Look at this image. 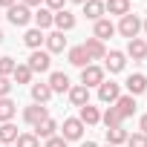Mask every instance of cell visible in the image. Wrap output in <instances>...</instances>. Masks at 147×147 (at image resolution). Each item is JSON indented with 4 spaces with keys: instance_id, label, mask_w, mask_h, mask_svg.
Wrapping results in <instances>:
<instances>
[{
    "instance_id": "6da1fadb",
    "label": "cell",
    "mask_w": 147,
    "mask_h": 147,
    "mask_svg": "<svg viewBox=\"0 0 147 147\" xmlns=\"http://www.w3.org/2000/svg\"><path fill=\"white\" fill-rule=\"evenodd\" d=\"M26 66L32 69V75H35V72H49V66H52V58H49V52H46V49H35V52L29 55Z\"/></svg>"
},
{
    "instance_id": "7a4b0ae2",
    "label": "cell",
    "mask_w": 147,
    "mask_h": 147,
    "mask_svg": "<svg viewBox=\"0 0 147 147\" xmlns=\"http://www.w3.org/2000/svg\"><path fill=\"white\" fill-rule=\"evenodd\" d=\"M115 32H121L127 40H133V38H138V32H141V20L130 12V15H124V18H121V23L115 26Z\"/></svg>"
},
{
    "instance_id": "3957f363",
    "label": "cell",
    "mask_w": 147,
    "mask_h": 147,
    "mask_svg": "<svg viewBox=\"0 0 147 147\" xmlns=\"http://www.w3.org/2000/svg\"><path fill=\"white\" fill-rule=\"evenodd\" d=\"M6 18H9L12 26H26V23L32 20V9L23 6V3H15L12 9H6Z\"/></svg>"
},
{
    "instance_id": "277c9868",
    "label": "cell",
    "mask_w": 147,
    "mask_h": 147,
    "mask_svg": "<svg viewBox=\"0 0 147 147\" xmlns=\"http://www.w3.org/2000/svg\"><path fill=\"white\" fill-rule=\"evenodd\" d=\"M104 81V66H98V63H90V66H84L81 69V84L90 90V87H98Z\"/></svg>"
},
{
    "instance_id": "5b68a950",
    "label": "cell",
    "mask_w": 147,
    "mask_h": 147,
    "mask_svg": "<svg viewBox=\"0 0 147 147\" xmlns=\"http://www.w3.org/2000/svg\"><path fill=\"white\" fill-rule=\"evenodd\" d=\"M81 136H84L81 118H63V127H61V138L63 141H78Z\"/></svg>"
},
{
    "instance_id": "8992f818",
    "label": "cell",
    "mask_w": 147,
    "mask_h": 147,
    "mask_svg": "<svg viewBox=\"0 0 147 147\" xmlns=\"http://www.w3.org/2000/svg\"><path fill=\"white\" fill-rule=\"evenodd\" d=\"M118 95H121V87H118L115 81H107V78H104V81L98 84V98H101L104 104H110V107H113V104L118 101Z\"/></svg>"
},
{
    "instance_id": "52a82bcc",
    "label": "cell",
    "mask_w": 147,
    "mask_h": 147,
    "mask_svg": "<svg viewBox=\"0 0 147 147\" xmlns=\"http://www.w3.org/2000/svg\"><path fill=\"white\" fill-rule=\"evenodd\" d=\"M81 46H84L90 63H92V61H104V55H107V46H104V40H98V38H87Z\"/></svg>"
},
{
    "instance_id": "ba28073f",
    "label": "cell",
    "mask_w": 147,
    "mask_h": 147,
    "mask_svg": "<svg viewBox=\"0 0 147 147\" xmlns=\"http://www.w3.org/2000/svg\"><path fill=\"white\" fill-rule=\"evenodd\" d=\"M43 118H49V110H46L43 104H32V107H26V110H23V121H26L29 127L40 124Z\"/></svg>"
},
{
    "instance_id": "9c48e42d",
    "label": "cell",
    "mask_w": 147,
    "mask_h": 147,
    "mask_svg": "<svg viewBox=\"0 0 147 147\" xmlns=\"http://www.w3.org/2000/svg\"><path fill=\"white\" fill-rule=\"evenodd\" d=\"M124 63H127V55H124V52H118V49H110V52L104 55V66L113 72V75L124 69Z\"/></svg>"
},
{
    "instance_id": "30bf717a",
    "label": "cell",
    "mask_w": 147,
    "mask_h": 147,
    "mask_svg": "<svg viewBox=\"0 0 147 147\" xmlns=\"http://www.w3.org/2000/svg\"><path fill=\"white\" fill-rule=\"evenodd\" d=\"M52 26H55L58 32H69V29H75V15H72V12H66V9H61V12H55Z\"/></svg>"
},
{
    "instance_id": "8fae6325",
    "label": "cell",
    "mask_w": 147,
    "mask_h": 147,
    "mask_svg": "<svg viewBox=\"0 0 147 147\" xmlns=\"http://www.w3.org/2000/svg\"><path fill=\"white\" fill-rule=\"evenodd\" d=\"M46 84H49L52 95H55V92H69V87H72V84H69V75H66V72H52Z\"/></svg>"
},
{
    "instance_id": "7c38bea8",
    "label": "cell",
    "mask_w": 147,
    "mask_h": 147,
    "mask_svg": "<svg viewBox=\"0 0 147 147\" xmlns=\"http://www.w3.org/2000/svg\"><path fill=\"white\" fill-rule=\"evenodd\" d=\"M124 84H127V95H133V98H136V95H141V92L147 90V75L136 72V75H130Z\"/></svg>"
},
{
    "instance_id": "4fadbf2b",
    "label": "cell",
    "mask_w": 147,
    "mask_h": 147,
    "mask_svg": "<svg viewBox=\"0 0 147 147\" xmlns=\"http://www.w3.org/2000/svg\"><path fill=\"white\" fill-rule=\"evenodd\" d=\"M43 43H46V52H49V55H52V52H63V49H66V38H63V32H58V29H55V32H49Z\"/></svg>"
},
{
    "instance_id": "5bb4252c",
    "label": "cell",
    "mask_w": 147,
    "mask_h": 147,
    "mask_svg": "<svg viewBox=\"0 0 147 147\" xmlns=\"http://www.w3.org/2000/svg\"><path fill=\"white\" fill-rule=\"evenodd\" d=\"M127 55H130L133 61H138V63H141V61L147 58V43H144L141 38H133V40H127Z\"/></svg>"
},
{
    "instance_id": "9a60e30c",
    "label": "cell",
    "mask_w": 147,
    "mask_h": 147,
    "mask_svg": "<svg viewBox=\"0 0 147 147\" xmlns=\"http://www.w3.org/2000/svg\"><path fill=\"white\" fill-rule=\"evenodd\" d=\"M115 35V23L110 20V18H101V20H95V35L92 38H98V40H107V38H113Z\"/></svg>"
},
{
    "instance_id": "2e32d148",
    "label": "cell",
    "mask_w": 147,
    "mask_h": 147,
    "mask_svg": "<svg viewBox=\"0 0 147 147\" xmlns=\"http://www.w3.org/2000/svg\"><path fill=\"white\" fill-rule=\"evenodd\" d=\"M113 107L118 110L121 118H130V115L136 113V98H133V95H118V101H115Z\"/></svg>"
},
{
    "instance_id": "e0dca14e",
    "label": "cell",
    "mask_w": 147,
    "mask_h": 147,
    "mask_svg": "<svg viewBox=\"0 0 147 147\" xmlns=\"http://www.w3.org/2000/svg\"><path fill=\"white\" fill-rule=\"evenodd\" d=\"M69 101L75 104V107H84V104H90V90H87L84 84L69 87Z\"/></svg>"
},
{
    "instance_id": "ac0fdd59",
    "label": "cell",
    "mask_w": 147,
    "mask_h": 147,
    "mask_svg": "<svg viewBox=\"0 0 147 147\" xmlns=\"http://www.w3.org/2000/svg\"><path fill=\"white\" fill-rule=\"evenodd\" d=\"M78 118H81V124H84V127H92V124H98V121H101V113H98V107H92V104H84Z\"/></svg>"
},
{
    "instance_id": "d6986e66",
    "label": "cell",
    "mask_w": 147,
    "mask_h": 147,
    "mask_svg": "<svg viewBox=\"0 0 147 147\" xmlns=\"http://www.w3.org/2000/svg\"><path fill=\"white\" fill-rule=\"evenodd\" d=\"M104 12L124 18V15H130V0H104Z\"/></svg>"
},
{
    "instance_id": "ffe728a7",
    "label": "cell",
    "mask_w": 147,
    "mask_h": 147,
    "mask_svg": "<svg viewBox=\"0 0 147 147\" xmlns=\"http://www.w3.org/2000/svg\"><path fill=\"white\" fill-rule=\"evenodd\" d=\"M52 18H55V12H49V9H43V6H40V9L32 15L35 29H40V32H43V29H49V26H52Z\"/></svg>"
},
{
    "instance_id": "44dd1931",
    "label": "cell",
    "mask_w": 147,
    "mask_h": 147,
    "mask_svg": "<svg viewBox=\"0 0 147 147\" xmlns=\"http://www.w3.org/2000/svg\"><path fill=\"white\" fill-rule=\"evenodd\" d=\"M55 130H58V121H55V118H43L40 124H35V136H38V138H52Z\"/></svg>"
},
{
    "instance_id": "7402d4cb",
    "label": "cell",
    "mask_w": 147,
    "mask_h": 147,
    "mask_svg": "<svg viewBox=\"0 0 147 147\" xmlns=\"http://www.w3.org/2000/svg\"><path fill=\"white\" fill-rule=\"evenodd\" d=\"M84 15L90 20H101L104 18V0H87L84 3Z\"/></svg>"
},
{
    "instance_id": "603a6c76",
    "label": "cell",
    "mask_w": 147,
    "mask_h": 147,
    "mask_svg": "<svg viewBox=\"0 0 147 147\" xmlns=\"http://www.w3.org/2000/svg\"><path fill=\"white\" fill-rule=\"evenodd\" d=\"M46 40V35L40 32V29H26V35H23V43L35 52V49H40V43Z\"/></svg>"
},
{
    "instance_id": "cb8c5ba5",
    "label": "cell",
    "mask_w": 147,
    "mask_h": 147,
    "mask_svg": "<svg viewBox=\"0 0 147 147\" xmlns=\"http://www.w3.org/2000/svg\"><path fill=\"white\" fill-rule=\"evenodd\" d=\"M15 113H18V104H15L12 98H0V124L12 121V118H15Z\"/></svg>"
},
{
    "instance_id": "d4e9b609",
    "label": "cell",
    "mask_w": 147,
    "mask_h": 147,
    "mask_svg": "<svg viewBox=\"0 0 147 147\" xmlns=\"http://www.w3.org/2000/svg\"><path fill=\"white\" fill-rule=\"evenodd\" d=\"M66 58H69V63H72V66H81V69H84V66H90V58H87L84 46H72Z\"/></svg>"
},
{
    "instance_id": "484cf974",
    "label": "cell",
    "mask_w": 147,
    "mask_h": 147,
    "mask_svg": "<svg viewBox=\"0 0 147 147\" xmlns=\"http://www.w3.org/2000/svg\"><path fill=\"white\" fill-rule=\"evenodd\" d=\"M18 127L12 124V121H6V124H0V144H15L18 141Z\"/></svg>"
},
{
    "instance_id": "4316f807",
    "label": "cell",
    "mask_w": 147,
    "mask_h": 147,
    "mask_svg": "<svg viewBox=\"0 0 147 147\" xmlns=\"http://www.w3.org/2000/svg\"><path fill=\"white\" fill-rule=\"evenodd\" d=\"M49 98H52L49 84H32V101H35V104H46Z\"/></svg>"
},
{
    "instance_id": "83f0119b",
    "label": "cell",
    "mask_w": 147,
    "mask_h": 147,
    "mask_svg": "<svg viewBox=\"0 0 147 147\" xmlns=\"http://www.w3.org/2000/svg\"><path fill=\"white\" fill-rule=\"evenodd\" d=\"M127 130L124 127H107V144H113V147H118V144H124L127 141Z\"/></svg>"
},
{
    "instance_id": "f1b7e54d",
    "label": "cell",
    "mask_w": 147,
    "mask_h": 147,
    "mask_svg": "<svg viewBox=\"0 0 147 147\" xmlns=\"http://www.w3.org/2000/svg\"><path fill=\"white\" fill-rule=\"evenodd\" d=\"M12 78H15V84H32V69L26 63H18L15 72H12Z\"/></svg>"
},
{
    "instance_id": "f546056e",
    "label": "cell",
    "mask_w": 147,
    "mask_h": 147,
    "mask_svg": "<svg viewBox=\"0 0 147 147\" xmlns=\"http://www.w3.org/2000/svg\"><path fill=\"white\" fill-rule=\"evenodd\" d=\"M101 121H104V127H121V115H118V110L115 107H107V113L101 115Z\"/></svg>"
},
{
    "instance_id": "4dcf8cb0",
    "label": "cell",
    "mask_w": 147,
    "mask_h": 147,
    "mask_svg": "<svg viewBox=\"0 0 147 147\" xmlns=\"http://www.w3.org/2000/svg\"><path fill=\"white\" fill-rule=\"evenodd\" d=\"M15 147H40V138L35 133H20L18 141H15Z\"/></svg>"
},
{
    "instance_id": "1f68e13d",
    "label": "cell",
    "mask_w": 147,
    "mask_h": 147,
    "mask_svg": "<svg viewBox=\"0 0 147 147\" xmlns=\"http://www.w3.org/2000/svg\"><path fill=\"white\" fill-rule=\"evenodd\" d=\"M15 66H18V61H12V58H0V78H9L12 72H15Z\"/></svg>"
},
{
    "instance_id": "d6a6232c",
    "label": "cell",
    "mask_w": 147,
    "mask_h": 147,
    "mask_svg": "<svg viewBox=\"0 0 147 147\" xmlns=\"http://www.w3.org/2000/svg\"><path fill=\"white\" fill-rule=\"evenodd\" d=\"M127 147H147V136H144V133L127 136Z\"/></svg>"
},
{
    "instance_id": "836d02e7",
    "label": "cell",
    "mask_w": 147,
    "mask_h": 147,
    "mask_svg": "<svg viewBox=\"0 0 147 147\" xmlns=\"http://www.w3.org/2000/svg\"><path fill=\"white\" fill-rule=\"evenodd\" d=\"M9 92H12V81L0 78V98H9Z\"/></svg>"
},
{
    "instance_id": "e575fe53",
    "label": "cell",
    "mask_w": 147,
    "mask_h": 147,
    "mask_svg": "<svg viewBox=\"0 0 147 147\" xmlns=\"http://www.w3.org/2000/svg\"><path fill=\"white\" fill-rule=\"evenodd\" d=\"M43 3H46V9H49V12H61L66 0H43Z\"/></svg>"
},
{
    "instance_id": "d590c367",
    "label": "cell",
    "mask_w": 147,
    "mask_h": 147,
    "mask_svg": "<svg viewBox=\"0 0 147 147\" xmlns=\"http://www.w3.org/2000/svg\"><path fill=\"white\" fill-rule=\"evenodd\" d=\"M46 147H66V141L61 136H52V138H46Z\"/></svg>"
},
{
    "instance_id": "8d00e7d4",
    "label": "cell",
    "mask_w": 147,
    "mask_h": 147,
    "mask_svg": "<svg viewBox=\"0 0 147 147\" xmlns=\"http://www.w3.org/2000/svg\"><path fill=\"white\" fill-rule=\"evenodd\" d=\"M138 127H141V133H144V136H147V113H144V115H141V118H138Z\"/></svg>"
},
{
    "instance_id": "74e56055",
    "label": "cell",
    "mask_w": 147,
    "mask_h": 147,
    "mask_svg": "<svg viewBox=\"0 0 147 147\" xmlns=\"http://www.w3.org/2000/svg\"><path fill=\"white\" fill-rule=\"evenodd\" d=\"M15 3H18V0H0V9H12Z\"/></svg>"
},
{
    "instance_id": "f35d334b",
    "label": "cell",
    "mask_w": 147,
    "mask_h": 147,
    "mask_svg": "<svg viewBox=\"0 0 147 147\" xmlns=\"http://www.w3.org/2000/svg\"><path fill=\"white\" fill-rule=\"evenodd\" d=\"M20 3H23V6H29V9H32V6H40V3H43V0H20Z\"/></svg>"
},
{
    "instance_id": "ab89813d",
    "label": "cell",
    "mask_w": 147,
    "mask_h": 147,
    "mask_svg": "<svg viewBox=\"0 0 147 147\" xmlns=\"http://www.w3.org/2000/svg\"><path fill=\"white\" fill-rule=\"evenodd\" d=\"M81 147H98V144H95V141H84Z\"/></svg>"
},
{
    "instance_id": "60d3db41",
    "label": "cell",
    "mask_w": 147,
    "mask_h": 147,
    "mask_svg": "<svg viewBox=\"0 0 147 147\" xmlns=\"http://www.w3.org/2000/svg\"><path fill=\"white\" fill-rule=\"evenodd\" d=\"M69 3H81V6H84V3H87V0H69Z\"/></svg>"
},
{
    "instance_id": "b9f144b4",
    "label": "cell",
    "mask_w": 147,
    "mask_h": 147,
    "mask_svg": "<svg viewBox=\"0 0 147 147\" xmlns=\"http://www.w3.org/2000/svg\"><path fill=\"white\" fill-rule=\"evenodd\" d=\"M141 29H144V32H147V20H141Z\"/></svg>"
},
{
    "instance_id": "7bdbcfd3",
    "label": "cell",
    "mask_w": 147,
    "mask_h": 147,
    "mask_svg": "<svg viewBox=\"0 0 147 147\" xmlns=\"http://www.w3.org/2000/svg\"><path fill=\"white\" fill-rule=\"evenodd\" d=\"M0 43H3V32H0Z\"/></svg>"
},
{
    "instance_id": "ee69618b",
    "label": "cell",
    "mask_w": 147,
    "mask_h": 147,
    "mask_svg": "<svg viewBox=\"0 0 147 147\" xmlns=\"http://www.w3.org/2000/svg\"><path fill=\"white\" fill-rule=\"evenodd\" d=\"M0 147H12V144H0Z\"/></svg>"
},
{
    "instance_id": "f6af8a7d",
    "label": "cell",
    "mask_w": 147,
    "mask_h": 147,
    "mask_svg": "<svg viewBox=\"0 0 147 147\" xmlns=\"http://www.w3.org/2000/svg\"><path fill=\"white\" fill-rule=\"evenodd\" d=\"M104 147H113V144H104Z\"/></svg>"
},
{
    "instance_id": "bcb514c9",
    "label": "cell",
    "mask_w": 147,
    "mask_h": 147,
    "mask_svg": "<svg viewBox=\"0 0 147 147\" xmlns=\"http://www.w3.org/2000/svg\"><path fill=\"white\" fill-rule=\"evenodd\" d=\"M0 18H3V15H0Z\"/></svg>"
}]
</instances>
